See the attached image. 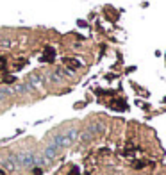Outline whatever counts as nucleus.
Returning <instances> with one entry per match:
<instances>
[{
  "label": "nucleus",
  "instance_id": "nucleus-1",
  "mask_svg": "<svg viewBox=\"0 0 166 175\" xmlns=\"http://www.w3.org/2000/svg\"><path fill=\"white\" fill-rule=\"evenodd\" d=\"M32 175H41V170H39V168H36V170L32 171Z\"/></svg>",
  "mask_w": 166,
  "mask_h": 175
},
{
  "label": "nucleus",
  "instance_id": "nucleus-2",
  "mask_svg": "<svg viewBox=\"0 0 166 175\" xmlns=\"http://www.w3.org/2000/svg\"><path fill=\"white\" fill-rule=\"evenodd\" d=\"M70 175H79V170H75V168H73L72 171H70Z\"/></svg>",
  "mask_w": 166,
  "mask_h": 175
},
{
  "label": "nucleus",
  "instance_id": "nucleus-3",
  "mask_svg": "<svg viewBox=\"0 0 166 175\" xmlns=\"http://www.w3.org/2000/svg\"><path fill=\"white\" fill-rule=\"evenodd\" d=\"M0 175H6V173H4V171H2V170H0Z\"/></svg>",
  "mask_w": 166,
  "mask_h": 175
}]
</instances>
